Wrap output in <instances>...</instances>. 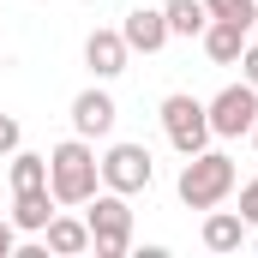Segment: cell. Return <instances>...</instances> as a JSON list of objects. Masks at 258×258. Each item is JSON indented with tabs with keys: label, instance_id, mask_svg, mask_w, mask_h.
<instances>
[{
	"label": "cell",
	"instance_id": "6da1fadb",
	"mask_svg": "<svg viewBox=\"0 0 258 258\" xmlns=\"http://www.w3.org/2000/svg\"><path fill=\"white\" fill-rule=\"evenodd\" d=\"M48 192H54V204H66V210H78V204H90V198L102 192V162H96L90 138L72 132L66 144L48 150Z\"/></svg>",
	"mask_w": 258,
	"mask_h": 258
},
{
	"label": "cell",
	"instance_id": "7a4b0ae2",
	"mask_svg": "<svg viewBox=\"0 0 258 258\" xmlns=\"http://www.w3.org/2000/svg\"><path fill=\"white\" fill-rule=\"evenodd\" d=\"M234 186H240L234 156H222V150H210V144H204L198 156H186V168H180V180H174V192H180L186 210H216Z\"/></svg>",
	"mask_w": 258,
	"mask_h": 258
},
{
	"label": "cell",
	"instance_id": "3957f363",
	"mask_svg": "<svg viewBox=\"0 0 258 258\" xmlns=\"http://www.w3.org/2000/svg\"><path fill=\"white\" fill-rule=\"evenodd\" d=\"M84 222H90V252L96 258H126V246H132V204L120 192L102 186V192L90 198Z\"/></svg>",
	"mask_w": 258,
	"mask_h": 258
},
{
	"label": "cell",
	"instance_id": "277c9868",
	"mask_svg": "<svg viewBox=\"0 0 258 258\" xmlns=\"http://www.w3.org/2000/svg\"><path fill=\"white\" fill-rule=\"evenodd\" d=\"M162 132H168V144H174L180 156H198V150L210 144V114H204V102H198L192 90L162 96Z\"/></svg>",
	"mask_w": 258,
	"mask_h": 258
},
{
	"label": "cell",
	"instance_id": "5b68a950",
	"mask_svg": "<svg viewBox=\"0 0 258 258\" xmlns=\"http://www.w3.org/2000/svg\"><path fill=\"white\" fill-rule=\"evenodd\" d=\"M96 162H102V186H108V192H120V198L150 192V180H156V162H150V150H144V144H108Z\"/></svg>",
	"mask_w": 258,
	"mask_h": 258
},
{
	"label": "cell",
	"instance_id": "8992f818",
	"mask_svg": "<svg viewBox=\"0 0 258 258\" xmlns=\"http://www.w3.org/2000/svg\"><path fill=\"white\" fill-rule=\"evenodd\" d=\"M204 114H210V138H246L258 120V90L240 78V84H222L210 102H204Z\"/></svg>",
	"mask_w": 258,
	"mask_h": 258
},
{
	"label": "cell",
	"instance_id": "52a82bcc",
	"mask_svg": "<svg viewBox=\"0 0 258 258\" xmlns=\"http://www.w3.org/2000/svg\"><path fill=\"white\" fill-rule=\"evenodd\" d=\"M114 120H120V108H114V96L102 90V78L72 96V132H78V138H108Z\"/></svg>",
	"mask_w": 258,
	"mask_h": 258
},
{
	"label": "cell",
	"instance_id": "ba28073f",
	"mask_svg": "<svg viewBox=\"0 0 258 258\" xmlns=\"http://www.w3.org/2000/svg\"><path fill=\"white\" fill-rule=\"evenodd\" d=\"M120 36H126L132 54H162L174 36H168V18H162V6H132L126 18H120Z\"/></svg>",
	"mask_w": 258,
	"mask_h": 258
},
{
	"label": "cell",
	"instance_id": "9c48e42d",
	"mask_svg": "<svg viewBox=\"0 0 258 258\" xmlns=\"http://www.w3.org/2000/svg\"><path fill=\"white\" fill-rule=\"evenodd\" d=\"M126 60H132V48H126V36L120 30H90L84 36V66H90V78H120L126 72Z\"/></svg>",
	"mask_w": 258,
	"mask_h": 258
},
{
	"label": "cell",
	"instance_id": "30bf717a",
	"mask_svg": "<svg viewBox=\"0 0 258 258\" xmlns=\"http://www.w3.org/2000/svg\"><path fill=\"white\" fill-rule=\"evenodd\" d=\"M246 36H252V30H246V24H234V18H210V24L198 30V42H204V54H210L216 66H234V60H240V48H246Z\"/></svg>",
	"mask_w": 258,
	"mask_h": 258
},
{
	"label": "cell",
	"instance_id": "8fae6325",
	"mask_svg": "<svg viewBox=\"0 0 258 258\" xmlns=\"http://www.w3.org/2000/svg\"><path fill=\"white\" fill-rule=\"evenodd\" d=\"M246 240H252V228L240 222V210H222V204L204 210V246L210 252H240Z\"/></svg>",
	"mask_w": 258,
	"mask_h": 258
},
{
	"label": "cell",
	"instance_id": "7c38bea8",
	"mask_svg": "<svg viewBox=\"0 0 258 258\" xmlns=\"http://www.w3.org/2000/svg\"><path fill=\"white\" fill-rule=\"evenodd\" d=\"M42 246L48 252H60V258H78V252H90V222L84 216H48V228H42Z\"/></svg>",
	"mask_w": 258,
	"mask_h": 258
},
{
	"label": "cell",
	"instance_id": "4fadbf2b",
	"mask_svg": "<svg viewBox=\"0 0 258 258\" xmlns=\"http://www.w3.org/2000/svg\"><path fill=\"white\" fill-rule=\"evenodd\" d=\"M48 216H54V192H48V186H36V192H12V228H18V234H42Z\"/></svg>",
	"mask_w": 258,
	"mask_h": 258
},
{
	"label": "cell",
	"instance_id": "5bb4252c",
	"mask_svg": "<svg viewBox=\"0 0 258 258\" xmlns=\"http://www.w3.org/2000/svg\"><path fill=\"white\" fill-rule=\"evenodd\" d=\"M6 162H12V168H6V174H12V192H36V186H48V156H36V150L18 144Z\"/></svg>",
	"mask_w": 258,
	"mask_h": 258
},
{
	"label": "cell",
	"instance_id": "9a60e30c",
	"mask_svg": "<svg viewBox=\"0 0 258 258\" xmlns=\"http://www.w3.org/2000/svg\"><path fill=\"white\" fill-rule=\"evenodd\" d=\"M162 18H168V36H198L210 24L204 0H162Z\"/></svg>",
	"mask_w": 258,
	"mask_h": 258
},
{
	"label": "cell",
	"instance_id": "2e32d148",
	"mask_svg": "<svg viewBox=\"0 0 258 258\" xmlns=\"http://www.w3.org/2000/svg\"><path fill=\"white\" fill-rule=\"evenodd\" d=\"M204 12H210V18H234V24H246V30H252L258 0H204Z\"/></svg>",
	"mask_w": 258,
	"mask_h": 258
},
{
	"label": "cell",
	"instance_id": "e0dca14e",
	"mask_svg": "<svg viewBox=\"0 0 258 258\" xmlns=\"http://www.w3.org/2000/svg\"><path fill=\"white\" fill-rule=\"evenodd\" d=\"M240 222H246V228H258V174L240 186Z\"/></svg>",
	"mask_w": 258,
	"mask_h": 258
},
{
	"label": "cell",
	"instance_id": "ac0fdd59",
	"mask_svg": "<svg viewBox=\"0 0 258 258\" xmlns=\"http://www.w3.org/2000/svg\"><path fill=\"white\" fill-rule=\"evenodd\" d=\"M18 144H24V126H18L12 114H0V156H12Z\"/></svg>",
	"mask_w": 258,
	"mask_h": 258
},
{
	"label": "cell",
	"instance_id": "d6986e66",
	"mask_svg": "<svg viewBox=\"0 0 258 258\" xmlns=\"http://www.w3.org/2000/svg\"><path fill=\"white\" fill-rule=\"evenodd\" d=\"M234 66H240V78L258 90V42H252V36H246V48H240V60H234Z\"/></svg>",
	"mask_w": 258,
	"mask_h": 258
},
{
	"label": "cell",
	"instance_id": "ffe728a7",
	"mask_svg": "<svg viewBox=\"0 0 258 258\" xmlns=\"http://www.w3.org/2000/svg\"><path fill=\"white\" fill-rule=\"evenodd\" d=\"M18 252V228H12V216H0V258Z\"/></svg>",
	"mask_w": 258,
	"mask_h": 258
},
{
	"label": "cell",
	"instance_id": "44dd1931",
	"mask_svg": "<svg viewBox=\"0 0 258 258\" xmlns=\"http://www.w3.org/2000/svg\"><path fill=\"white\" fill-rule=\"evenodd\" d=\"M246 138H252V150H258V120H252V132H246Z\"/></svg>",
	"mask_w": 258,
	"mask_h": 258
},
{
	"label": "cell",
	"instance_id": "7402d4cb",
	"mask_svg": "<svg viewBox=\"0 0 258 258\" xmlns=\"http://www.w3.org/2000/svg\"><path fill=\"white\" fill-rule=\"evenodd\" d=\"M252 36H258V18H252Z\"/></svg>",
	"mask_w": 258,
	"mask_h": 258
},
{
	"label": "cell",
	"instance_id": "603a6c76",
	"mask_svg": "<svg viewBox=\"0 0 258 258\" xmlns=\"http://www.w3.org/2000/svg\"><path fill=\"white\" fill-rule=\"evenodd\" d=\"M84 6H96V0H84Z\"/></svg>",
	"mask_w": 258,
	"mask_h": 258
}]
</instances>
